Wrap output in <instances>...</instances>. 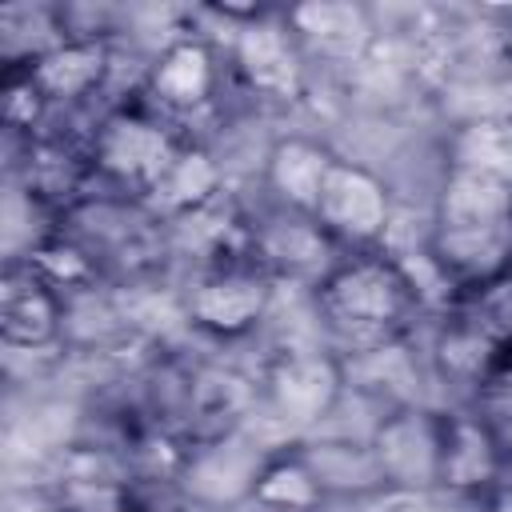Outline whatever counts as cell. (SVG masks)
<instances>
[{"mask_svg": "<svg viewBox=\"0 0 512 512\" xmlns=\"http://www.w3.org/2000/svg\"><path fill=\"white\" fill-rule=\"evenodd\" d=\"M484 512H512V484H496V488H488Z\"/></svg>", "mask_w": 512, "mask_h": 512, "instance_id": "cell-25", "label": "cell"}, {"mask_svg": "<svg viewBox=\"0 0 512 512\" xmlns=\"http://www.w3.org/2000/svg\"><path fill=\"white\" fill-rule=\"evenodd\" d=\"M52 512H140V504H136V496H132L124 484H116V480L72 476V480L60 484Z\"/></svg>", "mask_w": 512, "mask_h": 512, "instance_id": "cell-20", "label": "cell"}, {"mask_svg": "<svg viewBox=\"0 0 512 512\" xmlns=\"http://www.w3.org/2000/svg\"><path fill=\"white\" fill-rule=\"evenodd\" d=\"M320 312L348 340H376L404 324L416 304V284L396 260H348L324 272Z\"/></svg>", "mask_w": 512, "mask_h": 512, "instance_id": "cell-1", "label": "cell"}, {"mask_svg": "<svg viewBox=\"0 0 512 512\" xmlns=\"http://www.w3.org/2000/svg\"><path fill=\"white\" fill-rule=\"evenodd\" d=\"M372 456L380 480L404 492L440 484V416L424 408H396L372 432Z\"/></svg>", "mask_w": 512, "mask_h": 512, "instance_id": "cell-2", "label": "cell"}, {"mask_svg": "<svg viewBox=\"0 0 512 512\" xmlns=\"http://www.w3.org/2000/svg\"><path fill=\"white\" fill-rule=\"evenodd\" d=\"M324 488L304 456H272L252 488V500L280 512H312L320 504Z\"/></svg>", "mask_w": 512, "mask_h": 512, "instance_id": "cell-17", "label": "cell"}, {"mask_svg": "<svg viewBox=\"0 0 512 512\" xmlns=\"http://www.w3.org/2000/svg\"><path fill=\"white\" fill-rule=\"evenodd\" d=\"M220 188V168L204 148H180L172 156V164L164 168V176L148 188L152 204L172 212V216H188L200 212Z\"/></svg>", "mask_w": 512, "mask_h": 512, "instance_id": "cell-16", "label": "cell"}, {"mask_svg": "<svg viewBox=\"0 0 512 512\" xmlns=\"http://www.w3.org/2000/svg\"><path fill=\"white\" fill-rule=\"evenodd\" d=\"M340 364L324 352H284L268 372V408L284 428L320 424L340 396Z\"/></svg>", "mask_w": 512, "mask_h": 512, "instance_id": "cell-4", "label": "cell"}, {"mask_svg": "<svg viewBox=\"0 0 512 512\" xmlns=\"http://www.w3.org/2000/svg\"><path fill=\"white\" fill-rule=\"evenodd\" d=\"M236 64L244 80L272 100H292L300 92V56L292 44L288 24L280 20H252L236 36Z\"/></svg>", "mask_w": 512, "mask_h": 512, "instance_id": "cell-9", "label": "cell"}, {"mask_svg": "<svg viewBox=\"0 0 512 512\" xmlns=\"http://www.w3.org/2000/svg\"><path fill=\"white\" fill-rule=\"evenodd\" d=\"M108 68V52L96 40H64L48 52L36 56V64L28 68L32 84L40 88L44 100H80L84 92H92L100 84Z\"/></svg>", "mask_w": 512, "mask_h": 512, "instance_id": "cell-14", "label": "cell"}, {"mask_svg": "<svg viewBox=\"0 0 512 512\" xmlns=\"http://www.w3.org/2000/svg\"><path fill=\"white\" fill-rule=\"evenodd\" d=\"M508 60H512V40H508Z\"/></svg>", "mask_w": 512, "mask_h": 512, "instance_id": "cell-27", "label": "cell"}, {"mask_svg": "<svg viewBox=\"0 0 512 512\" xmlns=\"http://www.w3.org/2000/svg\"><path fill=\"white\" fill-rule=\"evenodd\" d=\"M288 28L328 56H352L368 44V12L352 0H308L288 12Z\"/></svg>", "mask_w": 512, "mask_h": 512, "instance_id": "cell-15", "label": "cell"}, {"mask_svg": "<svg viewBox=\"0 0 512 512\" xmlns=\"http://www.w3.org/2000/svg\"><path fill=\"white\" fill-rule=\"evenodd\" d=\"M476 420L496 440L500 456H512V376H488L476 400Z\"/></svg>", "mask_w": 512, "mask_h": 512, "instance_id": "cell-22", "label": "cell"}, {"mask_svg": "<svg viewBox=\"0 0 512 512\" xmlns=\"http://www.w3.org/2000/svg\"><path fill=\"white\" fill-rule=\"evenodd\" d=\"M268 296H272V288L264 284V276L228 268L192 288L188 316L196 328H204L212 336H240L268 312Z\"/></svg>", "mask_w": 512, "mask_h": 512, "instance_id": "cell-8", "label": "cell"}, {"mask_svg": "<svg viewBox=\"0 0 512 512\" xmlns=\"http://www.w3.org/2000/svg\"><path fill=\"white\" fill-rule=\"evenodd\" d=\"M480 288L484 292L476 300V328L488 340H512V268L492 276Z\"/></svg>", "mask_w": 512, "mask_h": 512, "instance_id": "cell-23", "label": "cell"}, {"mask_svg": "<svg viewBox=\"0 0 512 512\" xmlns=\"http://www.w3.org/2000/svg\"><path fill=\"white\" fill-rule=\"evenodd\" d=\"M264 464H268V456L260 452V444L252 436H244L240 428H232V432L212 436L200 452L188 456L180 484L200 504H236V500L252 496Z\"/></svg>", "mask_w": 512, "mask_h": 512, "instance_id": "cell-5", "label": "cell"}, {"mask_svg": "<svg viewBox=\"0 0 512 512\" xmlns=\"http://www.w3.org/2000/svg\"><path fill=\"white\" fill-rule=\"evenodd\" d=\"M304 460L316 472L324 492L328 488L364 492V488L384 484L380 468H376V456H372V444H316V452H308Z\"/></svg>", "mask_w": 512, "mask_h": 512, "instance_id": "cell-19", "label": "cell"}, {"mask_svg": "<svg viewBox=\"0 0 512 512\" xmlns=\"http://www.w3.org/2000/svg\"><path fill=\"white\" fill-rule=\"evenodd\" d=\"M332 164H336V156L324 144H316L308 136H284L268 152V188L288 208L316 216V204H320Z\"/></svg>", "mask_w": 512, "mask_h": 512, "instance_id": "cell-12", "label": "cell"}, {"mask_svg": "<svg viewBox=\"0 0 512 512\" xmlns=\"http://www.w3.org/2000/svg\"><path fill=\"white\" fill-rule=\"evenodd\" d=\"M388 216H392V200L384 180L364 164L336 160L316 204L320 232L340 236L348 244H372L376 236H384Z\"/></svg>", "mask_w": 512, "mask_h": 512, "instance_id": "cell-3", "label": "cell"}, {"mask_svg": "<svg viewBox=\"0 0 512 512\" xmlns=\"http://www.w3.org/2000/svg\"><path fill=\"white\" fill-rule=\"evenodd\" d=\"M24 264H28L44 284H52L56 292H60V288H80V284L92 280V260H88L80 248L64 244V240L36 244Z\"/></svg>", "mask_w": 512, "mask_h": 512, "instance_id": "cell-21", "label": "cell"}, {"mask_svg": "<svg viewBox=\"0 0 512 512\" xmlns=\"http://www.w3.org/2000/svg\"><path fill=\"white\" fill-rule=\"evenodd\" d=\"M508 268H512V264H508Z\"/></svg>", "mask_w": 512, "mask_h": 512, "instance_id": "cell-28", "label": "cell"}, {"mask_svg": "<svg viewBox=\"0 0 512 512\" xmlns=\"http://www.w3.org/2000/svg\"><path fill=\"white\" fill-rule=\"evenodd\" d=\"M64 304L52 284H44L28 264H8L0 280V340L8 348H48L60 336Z\"/></svg>", "mask_w": 512, "mask_h": 512, "instance_id": "cell-7", "label": "cell"}, {"mask_svg": "<svg viewBox=\"0 0 512 512\" xmlns=\"http://www.w3.org/2000/svg\"><path fill=\"white\" fill-rule=\"evenodd\" d=\"M176 152L180 148L168 140V132L136 112H116L96 132V164L120 184L152 188Z\"/></svg>", "mask_w": 512, "mask_h": 512, "instance_id": "cell-6", "label": "cell"}, {"mask_svg": "<svg viewBox=\"0 0 512 512\" xmlns=\"http://www.w3.org/2000/svg\"><path fill=\"white\" fill-rule=\"evenodd\" d=\"M196 404H200V416H208V420H216L220 412L224 416H244L248 384L236 372H208L196 388Z\"/></svg>", "mask_w": 512, "mask_h": 512, "instance_id": "cell-24", "label": "cell"}, {"mask_svg": "<svg viewBox=\"0 0 512 512\" xmlns=\"http://www.w3.org/2000/svg\"><path fill=\"white\" fill-rule=\"evenodd\" d=\"M512 228V188L472 172L452 168L436 204V232H492Z\"/></svg>", "mask_w": 512, "mask_h": 512, "instance_id": "cell-11", "label": "cell"}, {"mask_svg": "<svg viewBox=\"0 0 512 512\" xmlns=\"http://www.w3.org/2000/svg\"><path fill=\"white\" fill-rule=\"evenodd\" d=\"M504 456L476 412H444L440 416V484L456 492L496 488Z\"/></svg>", "mask_w": 512, "mask_h": 512, "instance_id": "cell-10", "label": "cell"}, {"mask_svg": "<svg viewBox=\"0 0 512 512\" xmlns=\"http://www.w3.org/2000/svg\"><path fill=\"white\" fill-rule=\"evenodd\" d=\"M456 168L484 172L512 188V120H476L452 144Z\"/></svg>", "mask_w": 512, "mask_h": 512, "instance_id": "cell-18", "label": "cell"}, {"mask_svg": "<svg viewBox=\"0 0 512 512\" xmlns=\"http://www.w3.org/2000/svg\"><path fill=\"white\" fill-rule=\"evenodd\" d=\"M212 88H216V60L204 40L184 36L160 52V60L152 68V96L164 108L192 112V108L208 104Z\"/></svg>", "mask_w": 512, "mask_h": 512, "instance_id": "cell-13", "label": "cell"}, {"mask_svg": "<svg viewBox=\"0 0 512 512\" xmlns=\"http://www.w3.org/2000/svg\"><path fill=\"white\" fill-rule=\"evenodd\" d=\"M396 512H440V508H416V504H412V508H396Z\"/></svg>", "mask_w": 512, "mask_h": 512, "instance_id": "cell-26", "label": "cell"}]
</instances>
